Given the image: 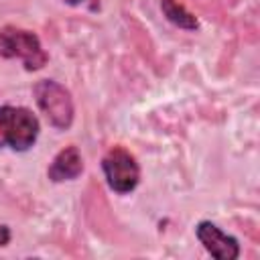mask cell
I'll return each mask as SVG.
<instances>
[{
  "label": "cell",
  "mask_w": 260,
  "mask_h": 260,
  "mask_svg": "<svg viewBox=\"0 0 260 260\" xmlns=\"http://www.w3.org/2000/svg\"><path fill=\"white\" fill-rule=\"evenodd\" d=\"M195 236L201 242V246L217 260H236L242 254L238 238L225 234L217 223L203 219L195 228Z\"/></svg>",
  "instance_id": "cell-5"
},
{
  "label": "cell",
  "mask_w": 260,
  "mask_h": 260,
  "mask_svg": "<svg viewBox=\"0 0 260 260\" xmlns=\"http://www.w3.org/2000/svg\"><path fill=\"white\" fill-rule=\"evenodd\" d=\"M160 10H162L165 18H167L171 24H175V26H179V28H183V30H197V28H199L197 16H195L193 12H189V10H187L181 2H177V0H160Z\"/></svg>",
  "instance_id": "cell-7"
},
{
  "label": "cell",
  "mask_w": 260,
  "mask_h": 260,
  "mask_svg": "<svg viewBox=\"0 0 260 260\" xmlns=\"http://www.w3.org/2000/svg\"><path fill=\"white\" fill-rule=\"evenodd\" d=\"M102 171L108 187L118 195L132 193L140 183V167L126 148L114 146L102 158Z\"/></svg>",
  "instance_id": "cell-4"
},
{
  "label": "cell",
  "mask_w": 260,
  "mask_h": 260,
  "mask_svg": "<svg viewBox=\"0 0 260 260\" xmlns=\"http://www.w3.org/2000/svg\"><path fill=\"white\" fill-rule=\"evenodd\" d=\"M0 57L20 59L26 71H39L49 61V55L45 53L37 32L14 24H6L0 28Z\"/></svg>",
  "instance_id": "cell-2"
},
{
  "label": "cell",
  "mask_w": 260,
  "mask_h": 260,
  "mask_svg": "<svg viewBox=\"0 0 260 260\" xmlns=\"http://www.w3.org/2000/svg\"><path fill=\"white\" fill-rule=\"evenodd\" d=\"M10 238H12V232L6 223H0V248L8 246L10 244Z\"/></svg>",
  "instance_id": "cell-8"
},
{
  "label": "cell",
  "mask_w": 260,
  "mask_h": 260,
  "mask_svg": "<svg viewBox=\"0 0 260 260\" xmlns=\"http://www.w3.org/2000/svg\"><path fill=\"white\" fill-rule=\"evenodd\" d=\"M83 173V156L79 152L77 146H65L63 150H59L49 169H47V177L53 183H65V181H73Z\"/></svg>",
  "instance_id": "cell-6"
},
{
  "label": "cell",
  "mask_w": 260,
  "mask_h": 260,
  "mask_svg": "<svg viewBox=\"0 0 260 260\" xmlns=\"http://www.w3.org/2000/svg\"><path fill=\"white\" fill-rule=\"evenodd\" d=\"M35 102L39 110L45 114L47 122L57 130H67L73 124L75 108L71 93L65 85H61L55 79H41L32 87Z\"/></svg>",
  "instance_id": "cell-3"
},
{
  "label": "cell",
  "mask_w": 260,
  "mask_h": 260,
  "mask_svg": "<svg viewBox=\"0 0 260 260\" xmlns=\"http://www.w3.org/2000/svg\"><path fill=\"white\" fill-rule=\"evenodd\" d=\"M41 132V122L32 110L24 106H0V148L26 152L35 146Z\"/></svg>",
  "instance_id": "cell-1"
},
{
  "label": "cell",
  "mask_w": 260,
  "mask_h": 260,
  "mask_svg": "<svg viewBox=\"0 0 260 260\" xmlns=\"http://www.w3.org/2000/svg\"><path fill=\"white\" fill-rule=\"evenodd\" d=\"M65 2H67L69 6H79V4H83L85 0H65Z\"/></svg>",
  "instance_id": "cell-9"
}]
</instances>
